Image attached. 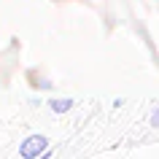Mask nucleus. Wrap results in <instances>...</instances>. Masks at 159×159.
<instances>
[{
    "mask_svg": "<svg viewBox=\"0 0 159 159\" xmlns=\"http://www.w3.org/2000/svg\"><path fill=\"white\" fill-rule=\"evenodd\" d=\"M46 146V140L43 138H33V140H27V146H25V154L30 157V154H38V151Z\"/></svg>",
    "mask_w": 159,
    "mask_h": 159,
    "instance_id": "1",
    "label": "nucleus"
}]
</instances>
